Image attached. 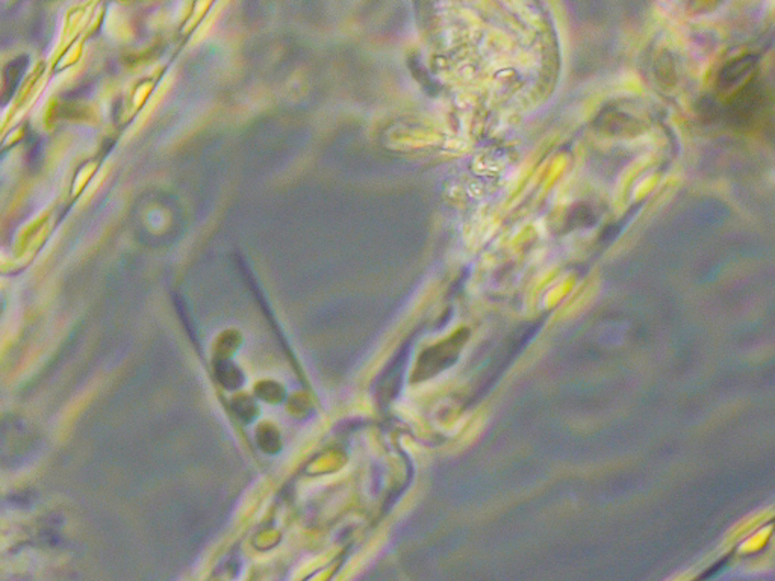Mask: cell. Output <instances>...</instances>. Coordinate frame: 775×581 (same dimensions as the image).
I'll list each match as a JSON object with an SVG mask.
<instances>
[{
	"instance_id": "cell-1",
	"label": "cell",
	"mask_w": 775,
	"mask_h": 581,
	"mask_svg": "<svg viewBox=\"0 0 775 581\" xmlns=\"http://www.w3.org/2000/svg\"><path fill=\"white\" fill-rule=\"evenodd\" d=\"M754 58L752 57H744L740 59H736L730 64V66H727L723 73H721V78H719V85L721 87H731L735 82H738V79H740L742 76H745V74L752 69V66H754Z\"/></svg>"
}]
</instances>
